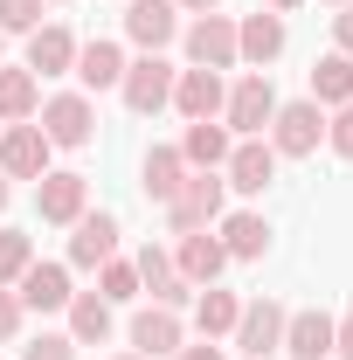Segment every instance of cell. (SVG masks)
<instances>
[{"mask_svg": "<svg viewBox=\"0 0 353 360\" xmlns=\"http://www.w3.org/2000/svg\"><path fill=\"white\" fill-rule=\"evenodd\" d=\"M264 132H270V153L277 160H305V153H319V139H326V104H312V97L277 104Z\"/></svg>", "mask_w": 353, "mask_h": 360, "instance_id": "cell-1", "label": "cell"}, {"mask_svg": "<svg viewBox=\"0 0 353 360\" xmlns=\"http://www.w3.org/2000/svg\"><path fill=\"white\" fill-rule=\"evenodd\" d=\"M270 111H277V90H270V70H250L243 84L229 90V104H222V125L236 139H264Z\"/></svg>", "mask_w": 353, "mask_h": 360, "instance_id": "cell-2", "label": "cell"}, {"mask_svg": "<svg viewBox=\"0 0 353 360\" xmlns=\"http://www.w3.org/2000/svg\"><path fill=\"white\" fill-rule=\"evenodd\" d=\"M222 194H229V180H222V174H187V187L167 201V222H174V236L208 229V222L222 215Z\"/></svg>", "mask_w": 353, "mask_h": 360, "instance_id": "cell-3", "label": "cell"}, {"mask_svg": "<svg viewBox=\"0 0 353 360\" xmlns=\"http://www.w3.org/2000/svg\"><path fill=\"white\" fill-rule=\"evenodd\" d=\"M174 63H167V56H139V63H125V104H132L139 118H153V111H167V104H174Z\"/></svg>", "mask_w": 353, "mask_h": 360, "instance_id": "cell-4", "label": "cell"}, {"mask_svg": "<svg viewBox=\"0 0 353 360\" xmlns=\"http://www.w3.org/2000/svg\"><path fill=\"white\" fill-rule=\"evenodd\" d=\"M187 63L194 70H236V21L229 14H194L187 21Z\"/></svg>", "mask_w": 353, "mask_h": 360, "instance_id": "cell-5", "label": "cell"}, {"mask_svg": "<svg viewBox=\"0 0 353 360\" xmlns=\"http://www.w3.org/2000/svg\"><path fill=\"white\" fill-rule=\"evenodd\" d=\"M90 132H97V111H90L84 90H63V97L42 104V139L49 146H90Z\"/></svg>", "mask_w": 353, "mask_h": 360, "instance_id": "cell-6", "label": "cell"}, {"mask_svg": "<svg viewBox=\"0 0 353 360\" xmlns=\"http://www.w3.org/2000/svg\"><path fill=\"white\" fill-rule=\"evenodd\" d=\"M35 208H42V222H77L90 208V174H77V167H63V174H42L35 180Z\"/></svg>", "mask_w": 353, "mask_h": 360, "instance_id": "cell-7", "label": "cell"}, {"mask_svg": "<svg viewBox=\"0 0 353 360\" xmlns=\"http://www.w3.org/2000/svg\"><path fill=\"white\" fill-rule=\"evenodd\" d=\"M222 180H229L236 194H264L270 180H277V153H270V139H236L229 160H222Z\"/></svg>", "mask_w": 353, "mask_h": 360, "instance_id": "cell-8", "label": "cell"}, {"mask_svg": "<svg viewBox=\"0 0 353 360\" xmlns=\"http://www.w3.org/2000/svg\"><path fill=\"white\" fill-rule=\"evenodd\" d=\"M49 153H56V146L42 139V125H7V132H0V174L7 180H42Z\"/></svg>", "mask_w": 353, "mask_h": 360, "instance_id": "cell-9", "label": "cell"}, {"mask_svg": "<svg viewBox=\"0 0 353 360\" xmlns=\"http://www.w3.org/2000/svg\"><path fill=\"white\" fill-rule=\"evenodd\" d=\"M77 236H70V264L77 270H97V264H111V257H118V236H125V229H118V215H104V208H97V215H77Z\"/></svg>", "mask_w": 353, "mask_h": 360, "instance_id": "cell-10", "label": "cell"}, {"mask_svg": "<svg viewBox=\"0 0 353 360\" xmlns=\"http://www.w3.org/2000/svg\"><path fill=\"white\" fill-rule=\"evenodd\" d=\"M14 298H21V312H70V298H77L70 291V264H28Z\"/></svg>", "mask_w": 353, "mask_h": 360, "instance_id": "cell-11", "label": "cell"}, {"mask_svg": "<svg viewBox=\"0 0 353 360\" xmlns=\"http://www.w3.org/2000/svg\"><path fill=\"white\" fill-rule=\"evenodd\" d=\"M132 270H139V291H153V305H167V312H180V305L194 298V284L174 270V257H167V250H153V243L132 257Z\"/></svg>", "mask_w": 353, "mask_h": 360, "instance_id": "cell-12", "label": "cell"}, {"mask_svg": "<svg viewBox=\"0 0 353 360\" xmlns=\"http://www.w3.org/2000/svg\"><path fill=\"white\" fill-rule=\"evenodd\" d=\"M125 35H132L146 56H160V49L180 35V7L174 0H125Z\"/></svg>", "mask_w": 353, "mask_h": 360, "instance_id": "cell-13", "label": "cell"}, {"mask_svg": "<svg viewBox=\"0 0 353 360\" xmlns=\"http://www.w3.org/2000/svg\"><path fill=\"white\" fill-rule=\"evenodd\" d=\"M236 347H243V360H270L277 347H284V305H270V298L243 305V319H236Z\"/></svg>", "mask_w": 353, "mask_h": 360, "instance_id": "cell-14", "label": "cell"}, {"mask_svg": "<svg viewBox=\"0 0 353 360\" xmlns=\"http://www.w3.org/2000/svg\"><path fill=\"white\" fill-rule=\"evenodd\" d=\"M229 90H222V70H180L174 77V111L194 125V118H222Z\"/></svg>", "mask_w": 353, "mask_h": 360, "instance_id": "cell-15", "label": "cell"}, {"mask_svg": "<svg viewBox=\"0 0 353 360\" xmlns=\"http://www.w3.org/2000/svg\"><path fill=\"white\" fill-rule=\"evenodd\" d=\"M284 42H291V35H284V14H250V21H236V63H257V70H264V63H277V56H284Z\"/></svg>", "mask_w": 353, "mask_h": 360, "instance_id": "cell-16", "label": "cell"}, {"mask_svg": "<svg viewBox=\"0 0 353 360\" xmlns=\"http://www.w3.org/2000/svg\"><path fill=\"white\" fill-rule=\"evenodd\" d=\"M174 270L201 291V284H215L222 270H229V250H222V236H208V229H194V236H180V257H174Z\"/></svg>", "mask_w": 353, "mask_h": 360, "instance_id": "cell-17", "label": "cell"}, {"mask_svg": "<svg viewBox=\"0 0 353 360\" xmlns=\"http://www.w3.org/2000/svg\"><path fill=\"white\" fill-rule=\"evenodd\" d=\"M28 70H35V77H63V70H77V35H70L63 21H42V28L28 35Z\"/></svg>", "mask_w": 353, "mask_h": 360, "instance_id": "cell-18", "label": "cell"}, {"mask_svg": "<svg viewBox=\"0 0 353 360\" xmlns=\"http://www.w3.org/2000/svg\"><path fill=\"white\" fill-rule=\"evenodd\" d=\"M77 84L84 90H118L125 84V49L104 42V35L97 42H77Z\"/></svg>", "mask_w": 353, "mask_h": 360, "instance_id": "cell-19", "label": "cell"}, {"mask_svg": "<svg viewBox=\"0 0 353 360\" xmlns=\"http://www.w3.org/2000/svg\"><path fill=\"white\" fill-rule=\"evenodd\" d=\"M284 354L291 360H326L333 354V312H284Z\"/></svg>", "mask_w": 353, "mask_h": 360, "instance_id": "cell-20", "label": "cell"}, {"mask_svg": "<svg viewBox=\"0 0 353 360\" xmlns=\"http://www.w3.org/2000/svg\"><path fill=\"white\" fill-rule=\"evenodd\" d=\"M229 146H236V139H229V125H222V118H194V125H187V139H180V160H187L194 174H215L222 160H229Z\"/></svg>", "mask_w": 353, "mask_h": 360, "instance_id": "cell-21", "label": "cell"}, {"mask_svg": "<svg viewBox=\"0 0 353 360\" xmlns=\"http://www.w3.org/2000/svg\"><path fill=\"white\" fill-rule=\"evenodd\" d=\"M42 111V77L21 63V70H0V125H28Z\"/></svg>", "mask_w": 353, "mask_h": 360, "instance_id": "cell-22", "label": "cell"}, {"mask_svg": "<svg viewBox=\"0 0 353 360\" xmlns=\"http://www.w3.org/2000/svg\"><path fill=\"white\" fill-rule=\"evenodd\" d=\"M187 174H194V167L180 160V146H153V153H146V180H139V187H146V201H160V208H167L180 187H187Z\"/></svg>", "mask_w": 353, "mask_h": 360, "instance_id": "cell-23", "label": "cell"}, {"mask_svg": "<svg viewBox=\"0 0 353 360\" xmlns=\"http://www.w3.org/2000/svg\"><path fill=\"white\" fill-rule=\"evenodd\" d=\"M132 347H139L146 360L180 354V312H167V305H146V312L132 319Z\"/></svg>", "mask_w": 353, "mask_h": 360, "instance_id": "cell-24", "label": "cell"}, {"mask_svg": "<svg viewBox=\"0 0 353 360\" xmlns=\"http://www.w3.org/2000/svg\"><path fill=\"white\" fill-rule=\"evenodd\" d=\"M222 250H229V264H257V257L270 250V222L257 215V208L229 215V222H222Z\"/></svg>", "mask_w": 353, "mask_h": 360, "instance_id": "cell-25", "label": "cell"}, {"mask_svg": "<svg viewBox=\"0 0 353 360\" xmlns=\"http://www.w3.org/2000/svg\"><path fill=\"white\" fill-rule=\"evenodd\" d=\"M312 104H333V111L353 104V56L333 49V56H319V63H312Z\"/></svg>", "mask_w": 353, "mask_h": 360, "instance_id": "cell-26", "label": "cell"}, {"mask_svg": "<svg viewBox=\"0 0 353 360\" xmlns=\"http://www.w3.org/2000/svg\"><path fill=\"white\" fill-rule=\"evenodd\" d=\"M70 340H77V347H104V340H111V305H104L97 291H77V298H70Z\"/></svg>", "mask_w": 353, "mask_h": 360, "instance_id": "cell-27", "label": "cell"}, {"mask_svg": "<svg viewBox=\"0 0 353 360\" xmlns=\"http://www.w3.org/2000/svg\"><path fill=\"white\" fill-rule=\"evenodd\" d=\"M236 291H222V284H201V298H194V326H201V340H222V333H236Z\"/></svg>", "mask_w": 353, "mask_h": 360, "instance_id": "cell-28", "label": "cell"}, {"mask_svg": "<svg viewBox=\"0 0 353 360\" xmlns=\"http://www.w3.org/2000/svg\"><path fill=\"white\" fill-rule=\"evenodd\" d=\"M97 298H104V305H132V298H139V270L118 264V257L97 264Z\"/></svg>", "mask_w": 353, "mask_h": 360, "instance_id": "cell-29", "label": "cell"}, {"mask_svg": "<svg viewBox=\"0 0 353 360\" xmlns=\"http://www.w3.org/2000/svg\"><path fill=\"white\" fill-rule=\"evenodd\" d=\"M28 264H35V243H28L21 229H0V284L14 291V284H21V270H28Z\"/></svg>", "mask_w": 353, "mask_h": 360, "instance_id": "cell-30", "label": "cell"}, {"mask_svg": "<svg viewBox=\"0 0 353 360\" xmlns=\"http://www.w3.org/2000/svg\"><path fill=\"white\" fill-rule=\"evenodd\" d=\"M49 0H0V35H35Z\"/></svg>", "mask_w": 353, "mask_h": 360, "instance_id": "cell-31", "label": "cell"}, {"mask_svg": "<svg viewBox=\"0 0 353 360\" xmlns=\"http://www.w3.org/2000/svg\"><path fill=\"white\" fill-rule=\"evenodd\" d=\"M326 146H333L340 160H353V104H340V111L326 118Z\"/></svg>", "mask_w": 353, "mask_h": 360, "instance_id": "cell-32", "label": "cell"}, {"mask_svg": "<svg viewBox=\"0 0 353 360\" xmlns=\"http://www.w3.org/2000/svg\"><path fill=\"white\" fill-rule=\"evenodd\" d=\"M21 360H77V340H70V333H42Z\"/></svg>", "mask_w": 353, "mask_h": 360, "instance_id": "cell-33", "label": "cell"}, {"mask_svg": "<svg viewBox=\"0 0 353 360\" xmlns=\"http://www.w3.org/2000/svg\"><path fill=\"white\" fill-rule=\"evenodd\" d=\"M14 333H21V298H14V291L0 284V347H7Z\"/></svg>", "mask_w": 353, "mask_h": 360, "instance_id": "cell-34", "label": "cell"}, {"mask_svg": "<svg viewBox=\"0 0 353 360\" xmlns=\"http://www.w3.org/2000/svg\"><path fill=\"white\" fill-rule=\"evenodd\" d=\"M333 49H340V56H353V0L333 14Z\"/></svg>", "mask_w": 353, "mask_h": 360, "instance_id": "cell-35", "label": "cell"}, {"mask_svg": "<svg viewBox=\"0 0 353 360\" xmlns=\"http://www.w3.org/2000/svg\"><path fill=\"white\" fill-rule=\"evenodd\" d=\"M333 354H347V360H353V312H347V319H333Z\"/></svg>", "mask_w": 353, "mask_h": 360, "instance_id": "cell-36", "label": "cell"}, {"mask_svg": "<svg viewBox=\"0 0 353 360\" xmlns=\"http://www.w3.org/2000/svg\"><path fill=\"white\" fill-rule=\"evenodd\" d=\"M180 360H229V354H222L215 340H201V347H180Z\"/></svg>", "mask_w": 353, "mask_h": 360, "instance_id": "cell-37", "label": "cell"}, {"mask_svg": "<svg viewBox=\"0 0 353 360\" xmlns=\"http://www.w3.org/2000/svg\"><path fill=\"white\" fill-rule=\"evenodd\" d=\"M174 7H187V14H215V0H174Z\"/></svg>", "mask_w": 353, "mask_h": 360, "instance_id": "cell-38", "label": "cell"}, {"mask_svg": "<svg viewBox=\"0 0 353 360\" xmlns=\"http://www.w3.org/2000/svg\"><path fill=\"white\" fill-rule=\"evenodd\" d=\"M270 14H291V7H305V0H264Z\"/></svg>", "mask_w": 353, "mask_h": 360, "instance_id": "cell-39", "label": "cell"}, {"mask_svg": "<svg viewBox=\"0 0 353 360\" xmlns=\"http://www.w3.org/2000/svg\"><path fill=\"white\" fill-rule=\"evenodd\" d=\"M7 194H14V180H7V174H0V208H7Z\"/></svg>", "mask_w": 353, "mask_h": 360, "instance_id": "cell-40", "label": "cell"}, {"mask_svg": "<svg viewBox=\"0 0 353 360\" xmlns=\"http://www.w3.org/2000/svg\"><path fill=\"white\" fill-rule=\"evenodd\" d=\"M111 360H146V354H111Z\"/></svg>", "mask_w": 353, "mask_h": 360, "instance_id": "cell-41", "label": "cell"}, {"mask_svg": "<svg viewBox=\"0 0 353 360\" xmlns=\"http://www.w3.org/2000/svg\"><path fill=\"white\" fill-rule=\"evenodd\" d=\"M340 7H347V0H340Z\"/></svg>", "mask_w": 353, "mask_h": 360, "instance_id": "cell-42", "label": "cell"}]
</instances>
